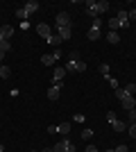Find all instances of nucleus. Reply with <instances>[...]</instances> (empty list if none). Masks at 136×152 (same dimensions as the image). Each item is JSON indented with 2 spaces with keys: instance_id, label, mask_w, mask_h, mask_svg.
Returning a JSON list of instances; mask_svg holds the SVG:
<instances>
[{
  "instance_id": "nucleus-1",
  "label": "nucleus",
  "mask_w": 136,
  "mask_h": 152,
  "mask_svg": "<svg viewBox=\"0 0 136 152\" xmlns=\"http://www.w3.org/2000/svg\"><path fill=\"white\" fill-rule=\"evenodd\" d=\"M107 9H109V2H107V0H97V2L95 0H86V14L93 16V18H97V16L104 14Z\"/></svg>"
},
{
  "instance_id": "nucleus-2",
  "label": "nucleus",
  "mask_w": 136,
  "mask_h": 152,
  "mask_svg": "<svg viewBox=\"0 0 136 152\" xmlns=\"http://www.w3.org/2000/svg\"><path fill=\"white\" fill-rule=\"evenodd\" d=\"M116 98L123 102V107L127 109V111L136 109V98H134V95H129V93H125V89H116Z\"/></svg>"
},
{
  "instance_id": "nucleus-3",
  "label": "nucleus",
  "mask_w": 136,
  "mask_h": 152,
  "mask_svg": "<svg viewBox=\"0 0 136 152\" xmlns=\"http://www.w3.org/2000/svg\"><path fill=\"white\" fill-rule=\"evenodd\" d=\"M100 27H102L100 18H93V25H91V27H89V32H86V39H89V41H97V39L102 37V32H100Z\"/></svg>"
},
{
  "instance_id": "nucleus-4",
  "label": "nucleus",
  "mask_w": 136,
  "mask_h": 152,
  "mask_svg": "<svg viewBox=\"0 0 136 152\" xmlns=\"http://www.w3.org/2000/svg\"><path fill=\"white\" fill-rule=\"evenodd\" d=\"M52 152H75V145L68 139H64V141H59L57 145H52Z\"/></svg>"
},
{
  "instance_id": "nucleus-5",
  "label": "nucleus",
  "mask_w": 136,
  "mask_h": 152,
  "mask_svg": "<svg viewBox=\"0 0 136 152\" xmlns=\"http://www.w3.org/2000/svg\"><path fill=\"white\" fill-rule=\"evenodd\" d=\"M84 70H86L84 61H68V66H66V73H84Z\"/></svg>"
},
{
  "instance_id": "nucleus-6",
  "label": "nucleus",
  "mask_w": 136,
  "mask_h": 152,
  "mask_svg": "<svg viewBox=\"0 0 136 152\" xmlns=\"http://www.w3.org/2000/svg\"><path fill=\"white\" fill-rule=\"evenodd\" d=\"M64 77H66V68H55V73H52V84H61L64 82Z\"/></svg>"
},
{
  "instance_id": "nucleus-7",
  "label": "nucleus",
  "mask_w": 136,
  "mask_h": 152,
  "mask_svg": "<svg viewBox=\"0 0 136 152\" xmlns=\"http://www.w3.org/2000/svg\"><path fill=\"white\" fill-rule=\"evenodd\" d=\"M71 25V16H68V12H59L57 14V27H66Z\"/></svg>"
},
{
  "instance_id": "nucleus-8",
  "label": "nucleus",
  "mask_w": 136,
  "mask_h": 152,
  "mask_svg": "<svg viewBox=\"0 0 136 152\" xmlns=\"http://www.w3.org/2000/svg\"><path fill=\"white\" fill-rule=\"evenodd\" d=\"M36 32H39V37H43V39H50V37H52V30H50V25H45V23L36 25Z\"/></svg>"
},
{
  "instance_id": "nucleus-9",
  "label": "nucleus",
  "mask_w": 136,
  "mask_h": 152,
  "mask_svg": "<svg viewBox=\"0 0 136 152\" xmlns=\"http://www.w3.org/2000/svg\"><path fill=\"white\" fill-rule=\"evenodd\" d=\"M12 34H14V27H12V25H2V27H0V43H2V41H7Z\"/></svg>"
},
{
  "instance_id": "nucleus-10",
  "label": "nucleus",
  "mask_w": 136,
  "mask_h": 152,
  "mask_svg": "<svg viewBox=\"0 0 136 152\" xmlns=\"http://www.w3.org/2000/svg\"><path fill=\"white\" fill-rule=\"evenodd\" d=\"M59 93H61V84H52L50 89H48V98H50V100H57Z\"/></svg>"
},
{
  "instance_id": "nucleus-11",
  "label": "nucleus",
  "mask_w": 136,
  "mask_h": 152,
  "mask_svg": "<svg viewBox=\"0 0 136 152\" xmlns=\"http://www.w3.org/2000/svg\"><path fill=\"white\" fill-rule=\"evenodd\" d=\"M71 34H73L71 25H66V27H59V39H61V41H68V39H71Z\"/></svg>"
},
{
  "instance_id": "nucleus-12",
  "label": "nucleus",
  "mask_w": 136,
  "mask_h": 152,
  "mask_svg": "<svg viewBox=\"0 0 136 152\" xmlns=\"http://www.w3.org/2000/svg\"><path fill=\"white\" fill-rule=\"evenodd\" d=\"M118 23H120V25L123 27H129V16H127V12H118Z\"/></svg>"
},
{
  "instance_id": "nucleus-13",
  "label": "nucleus",
  "mask_w": 136,
  "mask_h": 152,
  "mask_svg": "<svg viewBox=\"0 0 136 152\" xmlns=\"http://www.w3.org/2000/svg\"><path fill=\"white\" fill-rule=\"evenodd\" d=\"M23 9H25V14L30 16V14H34L36 9H39V2H36V0H32V2H27V5L23 7Z\"/></svg>"
},
{
  "instance_id": "nucleus-14",
  "label": "nucleus",
  "mask_w": 136,
  "mask_h": 152,
  "mask_svg": "<svg viewBox=\"0 0 136 152\" xmlns=\"http://www.w3.org/2000/svg\"><path fill=\"white\" fill-rule=\"evenodd\" d=\"M111 127H113V132H127V125H125L123 121H118V118L111 123Z\"/></svg>"
},
{
  "instance_id": "nucleus-15",
  "label": "nucleus",
  "mask_w": 136,
  "mask_h": 152,
  "mask_svg": "<svg viewBox=\"0 0 136 152\" xmlns=\"http://www.w3.org/2000/svg\"><path fill=\"white\" fill-rule=\"evenodd\" d=\"M9 50H12V43H9V41H2V43H0V61H2V57H5Z\"/></svg>"
},
{
  "instance_id": "nucleus-16",
  "label": "nucleus",
  "mask_w": 136,
  "mask_h": 152,
  "mask_svg": "<svg viewBox=\"0 0 136 152\" xmlns=\"http://www.w3.org/2000/svg\"><path fill=\"white\" fill-rule=\"evenodd\" d=\"M45 41H48V43H50V45H55V48H59V45L64 43V41L59 39V34H52V37H50V39H45Z\"/></svg>"
},
{
  "instance_id": "nucleus-17",
  "label": "nucleus",
  "mask_w": 136,
  "mask_h": 152,
  "mask_svg": "<svg viewBox=\"0 0 136 152\" xmlns=\"http://www.w3.org/2000/svg\"><path fill=\"white\" fill-rule=\"evenodd\" d=\"M55 61H57V59L52 57V55H43V57H41V64H43V66H55Z\"/></svg>"
},
{
  "instance_id": "nucleus-18",
  "label": "nucleus",
  "mask_w": 136,
  "mask_h": 152,
  "mask_svg": "<svg viewBox=\"0 0 136 152\" xmlns=\"http://www.w3.org/2000/svg\"><path fill=\"white\" fill-rule=\"evenodd\" d=\"M57 132H59V134H64V136H66V134L71 132V125H68V123H59V125H57Z\"/></svg>"
},
{
  "instance_id": "nucleus-19",
  "label": "nucleus",
  "mask_w": 136,
  "mask_h": 152,
  "mask_svg": "<svg viewBox=\"0 0 136 152\" xmlns=\"http://www.w3.org/2000/svg\"><path fill=\"white\" fill-rule=\"evenodd\" d=\"M107 41H109V43H120V37H118V32H109V34H107Z\"/></svg>"
},
{
  "instance_id": "nucleus-20",
  "label": "nucleus",
  "mask_w": 136,
  "mask_h": 152,
  "mask_svg": "<svg viewBox=\"0 0 136 152\" xmlns=\"http://www.w3.org/2000/svg\"><path fill=\"white\" fill-rule=\"evenodd\" d=\"M109 27H111V32H118V30H120L123 25L118 23V18H111V20H109Z\"/></svg>"
},
{
  "instance_id": "nucleus-21",
  "label": "nucleus",
  "mask_w": 136,
  "mask_h": 152,
  "mask_svg": "<svg viewBox=\"0 0 136 152\" xmlns=\"http://www.w3.org/2000/svg\"><path fill=\"white\" fill-rule=\"evenodd\" d=\"M9 75H12L9 66H2V64H0V77H9Z\"/></svg>"
},
{
  "instance_id": "nucleus-22",
  "label": "nucleus",
  "mask_w": 136,
  "mask_h": 152,
  "mask_svg": "<svg viewBox=\"0 0 136 152\" xmlns=\"http://www.w3.org/2000/svg\"><path fill=\"white\" fill-rule=\"evenodd\" d=\"M125 93L134 95V93H136V84H134V82H129V84H127V86H125Z\"/></svg>"
},
{
  "instance_id": "nucleus-23",
  "label": "nucleus",
  "mask_w": 136,
  "mask_h": 152,
  "mask_svg": "<svg viewBox=\"0 0 136 152\" xmlns=\"http://www.w3.org/2000/svg\"><path fill=\"white\" fill-rule=\"evenodd\" d=\"M107 80H109V84L113 86V91H116V89H120V86H118V80H113L111 75H107Z\"/></svg>"
},
{
  "instance_id": "nucleus-24",
  "label": "nucleus",
  "mask_w": 136,
  "mask_h": 152,
  "mask_svg": "<svg viewBox=\"0 0 136 152\" xmlns=\"http://www.w3.org/2000/svg\"><path fill=\"white\" fill-rule=\"evenodd\" d=\"M91 136H93V132H91L89 127H86L84 132H82V139H84V141H89V139H91Z\"/></svg>"
},
{
  "instance_id": "nucleus-25",
  "label": "nucleus",
  "mask_w": 136,
  "mask_h": 152,
  "mask_svg": "<svg viewBox=\"0 0 136 152\" xmlns=\"http://www.w3.org/2000/svg\"><path fill=\"white\" fill-rule=\"evenodd\" d=\"M127 132H129V136H132V139H136V123L127 127Z\"/></svg>"
},
{
  "instance_id": "nucleus-26",
  "label": "nucleus",
  "mask_w": 136,
  "mask_h": 152,
  "mask_svg": "<svg viewBox=\"0 0 136 152\" xmlns=\"http://www.w3.org/2000/svg\"><path fill=\"white\" fill-rule=\"evenodd\" d=\"M16 16H18L20 20H27V14H25V9H18V12H16Z\"/></svg>"
},
{
  "instance_id": "nucleus-27",
  "label": "nucleus",
  "mask_w": 136,
  "mask_h": 152,
  "mask_svg": "<svg viewBox=\"0 0 136 152\" xmlns=\"http://www.w3.org/2000/svg\"><path fill=\"white\" fill-rule=\"evenodd\" d=\"M100 73L107 77V75H109V66H107V64H102V66H100Z\"/></svg>"
},
{
  "instance_id": "nucleus-28",
  "label": "nucleus",
  "mask_w": 136,
  "mask_h": 152,
  "mask_svg": "<svg viewBox=\"0 0 136 152\" xmlns=\"http://www.w3.org/2000/svg\"><path fill=\"white\" fill-rule=\"evenodd\" d=\"M129 123H132V125L136 123V109H132V111H129Z\"/></svg>"
},
{
  "instance_id": "nucleus-29",
  "label": "nucleus",
  "mask_w": 136,
  "mask_h": 152,
  "mask_svg": "<svg viewBox=\"0 0 136 152\" xmlns=\"http://www.w3.org/2000/svg\"><path fill=\"white\" fill-rule=\"evenodd\" d=\"M113 152H129V150H127V145H125V143H123V145H118V148H113Z\"/></svg>"
},
{
  "instance_id": "nucleus-30",
  "label": "nucleus",
  "mask_w": 136,
  "mask_h": 152,
  "mask_svg": "<svg viewBox=\"0 0 136 152\" xmlns=\"http://www.w3.org/2000/svg\"><path fill=\"white\" fill-rule=\"evenodd\" d=\"M107 121L113 123V121H116V114H113V111H109V114H107Z\"/></svg>"
},
{
  "instance_id": "nucleus-31",
  "label": "nucleus",
  "mask_w": 136,
  "mask_h": 152,
  "mask_svg": "<svg viewBox=\"0 0 136 152\" xmlns=\"http://www.w3.org/2000/svg\"><path fill=\"white\" fill-rule=\"evenodd\" d=\"M127 16H129V20H136V9H132V12H127Z\"/></svg>"
},
{
  "instance_id": "nucleus-32",
  "label": "nucleus",
  "mask_w": 136,
  "mask_h": 152,
  "mask_svg": "<svg viewBox=\"0 0 136 152\" xmlns=\"http://www.w3.org/2000/svg\"><path fill=\"white\" fill-rule=\"evenodd\" d=\"M52 57H55V59H59V57H61V50H59V48H55V52H52Z\"/></svg>"
},
{
  "instance_id": "nucleus-33",
  "label": "nucleus",
  "mask_w": 136,
  "mask_h": 152,
  "mask_svg": "<svg viewBox=\"0 0 136 152\" xmlns=\"http://www.w3.org/2000/svg\"><path fill=\"white\" fill-rule=\"evenodd\" d=\"M71 61H79V55H77V52H71Z\"/></svg>"
},
{
  "instance_id": "nucleus-34",
  "label": "nucleus",
  "mask_w": 136,
  "mask_h": 152,
  "mask_svg": "<svg viewBox=\"0 0 136 152\" xmlns=\"http://www.w3.org/2000/svg\"><path fill=\"white\" fill-rule=\"evenodd\" d=\"M86 152H97V148L95 145H86Z\"/></svg>"
},
{
  "instance_id": "nucleus-35",
  "label": "nucleus",
  "mask_w": 136,
  "mask_h": 152,
  "mask_svg": "<svg viewBox=\"0 0 136 152\" xmlns=\"http://www.w3.org/2000/svg\"><path fill=\"white\" fill-rule=\"evenodd\" d=\"M43 152H52V148H48V150H43Z\"/></svg>"
},
{
  "instance_id": "nucleus-36",
  "label": "nucleus",
  "mask_w": 136,
  "mask_h": 152,
  "mask_svg": "<svg viewBox=\"0 0 136 152\" xmlns=\"http://www.w3.org/2000/svg\"><path fill=\"white\" fill-rule=\"evenodd\" d=\"M2 150H5V148H2V145H0V152H2Z\"/></svg>"
},
{
  "instance_id": "nucleus-37",
  "label": "nucleus",
  "mask_w": 136,
  "mask_h": 152,
  "mask_svg": "<svg viewBox=\"0 0 136 152\" xmlns=\"http://www.w3.org/2000/svg\"><path fill=\"white\" fill-rule=\"evenodd\" d=\"M104 152H113V150H104Z\"/></svg>"
},
{
  "instance_id": "nucleus-38",
  "label": "nucleus",
  "mask_w": 136,
  "mask_h": 152,
  "mask_svg": "<svg viewBox=\"0 0 136 152\" xmlns=\"http://www.w3.org/2000/svg\"><path fill=\"white\" fill-rule=\"evenodd\" d=\"M32 152H34V150H32Z\"/></svg>"
}]
</instances>
